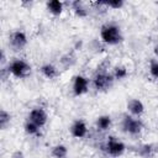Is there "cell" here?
I'll list each match as a JSON object with an SVG mask.
<instances>
[{
	"instance_id": "cell-1",
	"label": "cell",
	"mask_w": 158,
	"mask_h": 158,
	"mask_svg": "<svg viewBox=\"0 0 158 158\" xmlns=\"http://www.w3.org/2000/svg\"><path fill=\"white\" fill-rule=\"evenodd\" d=\"M100 37H101V41L106 44H117L122 41L121 30L114 23H107L102 26L100 31Z\"/></svg>"
},
{
	"instance_id": "cell-2",
	"label": "cell",
	"mask_w": 158,
	"mask_h": 158,
	"mask_svg": "<svg viewBox=\"0 0 158 158\" xmlns=\"http://www.w3.org/2000/svg\"><path fill=\"white\" fill-rule=\"evenodd\" d=\"M9 73L16 78H26L31 73V67L22 59H14L9 64Z\"/></svg>"
},
{
	"instance_id": "cell-3",
	"label": "cell",
	"mask_w": 158,
	"mask_h": 158,
	"mask_svg": "<svg viewBox=\"0 0 158 158\" xmlns=\"http://www.w3.org/2000/svg\"><path fill=\"white\" fill-rule=\"evenodd\" d=\"M114 79H115L114 75H111L106 72H100L94 77L93 84H94V88L98 91H105V90L111 88V85L114 83Z\"/></svg>"
},
{
	"instance_id": "cell-4",
	"label": "cell",
	"mask_w": 158,
	"mask_h": 158,
	"mask_svg": "<svg viewBox=\"0 0 158 158\" xmlns=\"http://www.w3.org/2000/svg\"><path fill=\"white\" fill-rule=\"evenodd\" d=\"M122 128L130 135H138L142 131L143 125L138 118H133L132 116H125L122 121Z\"/></svg>"
},
{
	"instance_id": "cell-5",
	"label": "cell",
	"mask_w": 158,
	"mask_h": 158,
	"mask_svg": "<svg viewBox=\"0 0 158 158\" xmlns=\"http://www.w3.org/2000/svg\"><path fill=\"white\" fill-rule=\"evenodd\" d=\"M125 144L121 141L115 139L114 137H110L109 141L106 142V151L110 156L112 157H118L125 152Z\"/></svg>"
},
{
	"instance_id": "cell-6",
	"label": "cell",
	"mask_w": 158,
	"mask_h": 158,
	"mask_svg": "<svg viewBox=\"0 0 158 158\" xmlns=\"http://www.w3.org/2000/svg\"><path fill=\"white\" fill-rule=\"evenodd\" d=\"M28 120L32 121L33 123H36V125L41 128V127H43V126L46 125V122H47V114H46V111H44L43 109L36 107V109L31 110V112H30V115H28Z\"/></svg>"
},
{
	"instance_id": "cell-7",
	"label": "cell",
	"mask_w": 158,
	"mask_h": 158,
	"mask_svg": "<svg viewBox=\"0 0 158 158\" xmlns=\"http://www.w3.org/2000/svg\"><path fill=\"white\" fill-rule=\"evenodd\" d=\"M89 89V80L88 78H85L84 75H77L74 78V83H73V91L75 95H83L88 91Z\"/></svg>"
},
{
	"instance_id": "cell-8",
	"label": "cell",
	"mask_w": 158,
	"mask_h": 158,
	"mask_svg": "<svg viewBox=\"0 0 158 158\" xmlns=\"http://www.w3.org/2000/svg\"><path fill=\"white\" fill-rule=\"evenodd\" d=\"M70 133L75 138H83V137H85L86 133H88V127H86L85 122L83 120H77L72 125V127H70Z\"/></svg>"
},
{
	"instance_id": "cell-9",
	"label": "cell",
	"mask_w": 158,
	"mask_h": 158,
	"mask_svg": "<svg viewBox=\"0 0 158 158\" xmlns=\"http://www.w3.org/2000/svg\"><path fill=\"white\" fill-rule=\"evenodd\" d=\"M10 43L16 49H20V48L25 47L26 43H27V37H26L25 32H22V31H15L10 36Z\"/></svg>"
},
{
	"instance_id": "cell-10",
	"label": "cell",
	"mask_w": 158,
	"mask_h": 158,
	"mask_svg": "<svg viewBox=\"0 0 158 158\" xmlns=\"http://www.w3.org/2000/svg\"><path fill=\"white\" fill-rule=\"evenodd\" d=\"M127 109H128V111H130L132 115L139 116V115L144 111V105L142 104L141 100H138V99H132V100H130V101L127 102Z\"/></svg>"
},
{
	"instance_id": "cell-11",
	"label": "cell",
	"mask_w": 158,
	"mask_h": 158,
	"mask_svg": "<svg viewBox=\"0 0 158 158\" xmlns=\"http://www.w3.org/2000/svg\"><path fill=\"white\" fill-rule=\"evenodd\" d=\"M47 9L48 11L54 15V16H58L62 14L63 11V2L59 1V0H52V1H48L47 2Z\"/></svg>"
},
{
	"instance_id": "cell-12",
	"label": "cell",
	"mask_w": 158,
	"mask_h": 158,
	"mask_svg": "<svg viewBox=\"0 0 158 158\" xmlns=\"http://www.w3.org/2000/svg\"><path fill=\"white\" fill-rule=\"evenodd\" d=\"M41 73L46 77V78H48V79H53V78H56L57 75H58V69L53 65V64H44V65H42L41 67Z\"/></svg>"
},
{
	"instance_id": "cell-13",
	"label": "cell",
	"mask_w": 158,
	"mask_h": 158,
	"mask_svg": "<svg viewBox=\"0 0 158 158\" xmlns=\"http://www.w3.org/2000/svg\"><path fill=\"white\" fill-rule=\"evenodd\" d=\"M51 154L54 157V158H65L67 154H68V149L64 144H57L52 148V152Z\"/></svg>"
},
{
	"instance_id": "cell-14",
	"label": "cell",
	"mask_w": 158,
	"mask_h": 158,
	"mask_svg": "<svg viewBox=\"0 0 158 158\" xmlns=\"http://www.w3.org/2000/svg\"><path fill=\"white\" fill-rule=\"evenodd\" d=\"M110 125H111V117L107 116V115L100 116V117L98 118V121H96V126H98V128L101 130V131L107 130V128L110 127Z\"/></svg>"
},
{
	"instance_id": "cell-15",
	"label": "cell",
	"mask_w": 158,
	"mask_h": 158,
	"mask_svg": "<svg viewBox=\"0 0 158 158\" xmlns=\"http://www.w3.org/2000/svg\"><path fill=\"white\" fill-rule=\"evenodd\" d=\"M25 131H26V133H28V135L33 136V135H38L40 127H38L36 123H33L32 121H30V120H28V121L25 123Z\"/></svg>"
},
{
	"instance_id": "cell-16",
	"label": "cell",
	"mask_w": 158,
	"mask_h": 158,
	"mask_svg": "<svg viewBox=\"0 0 158 158\" xmlns=\"http://www.w3.org/2000/svg\"><path fill=\"white\" fill-rule=\"evenodd\" d=\"M73 6H74V11H75V14H77L79 17H85V16L88 15V11L83 7V4H81V2L75 1V2H73Z\"/></svg>"
},
{
	"instance_id": "cell-17",
	"label": "cell",
	"mask_w": 158,
	"mask_h": 158,
	"mask_svg": "<svg viewBox=\"0 0 158 158\" xmlns=\"http://www.w3.org/2000/svg\"><path fill=\"white\" fill-rule=\"evenodd\" d=\"M127 77V69L125 67H116L114 69V78L115 79H123Z\"/></svg>"
},
{
	"instance_id": "cell-18",
	"label": "cell",
	"mask_w": 158,
	"mask_h": 158,
	"mask_svg": "<svg viewBox=\"0 0 158 158\" xmlns=\"http://www.w3.org/2000/svg\"><path fill=\"white\" fill-rule=\"evenodd\" d=\"M10 122V114H7L5 110H1L0 112V126L4 128Z\"/></svg>"
},
{
	"instance_id": "cell-19",
	"label": "cell",
	"mask_w": 158,
	"mask_h": 158,
	"mask_svg": "<svg viewBox=\"0 0 158 158\" xmlns=\"http://www.w3.org/2000/svg\"><path fill=\"white\" fill-rule=\"evenodd\" d=\"M149 73L153 78L158 79V60H152L149 65Z\"/></svg>"
},
{
	"instance_id": "cell-20",
	"label": "cell",
	"mask_w": 158,
	"mask_h": 158,
	"mask_svg": "<svg viewBox=\"0 0 158 158\" xmlns=\"http://www.w3.org/2000/svg\"><path fill=\"white\" fill-rule=\"evenodd\" d=\"M105 5L111 9H121L123 6V1L122 0H111V1H106Z\"/></svg>"
},
{
	"instance_id": "cell-21",
	"label": "cell",
	"mask_w": 158,
	"mask_h": 158,
	"mask_svg": "<svg viewBox=\"0 0 158 158\" xmlns=\"http://www.w3.org/2000/svg\"><path fill=\"white\" fill-rule=\"evenodd\" d=\"M152 153H153V147H152V146L144 144L143 147H141V156H143V157L148 158V157H151V156H152Z\"/></svg>"
},
{
	"instance_id": "cell-22",
	"label": "cell",
	"mask_w": 158,
	"mask_h": 158,
	"mask_svg": "<svg viewBox=\"0 0 158 158\" xmlns=\"http://www.w3.org/2000/svg\"><path fill=\"white\" fill-rule=\"evenodd\" d=\"M154 54H156V56H158V43H157V46L154 47Z\"/></svg>"
}]
</instances>
